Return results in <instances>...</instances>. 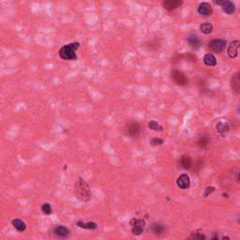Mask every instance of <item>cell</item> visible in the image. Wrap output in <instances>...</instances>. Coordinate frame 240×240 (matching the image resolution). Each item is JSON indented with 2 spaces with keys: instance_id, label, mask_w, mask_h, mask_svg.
<instances>
[{
  "instance_id": "obj_4",
  "label": "cell",
  "mask_w": 240,
  "mask_h": 240,
  "mask_svg": "<svg viewBox=\"0 0 240 240\" xmlns=\"http://www.w3.org/2000/svg\"><path fill=\"white\" fill-rule=\"evenodd\" d=\"M226 47V41L224 40H213L210 41L209 43V48L214 52L220 53L223 51Z\"/></svg>"
},
{
  "instance_id": "obj_9",
  "label": "cell",
  "mask_w": 240,
  "mask_h": 240,
  "mask_svg": "<svg viewBox=\"0 0 240 240\" xmlns=\"http://www.w3.org/2000/svg\"><path fill=\"white\" fill-rule=\"evenodd\" d=\"M198 12L203 16H209L210 14H212L213 10L208 3H202L198 8Z\"/></svg>"
},
{
  "instance_id": "obj_1",
  "label": "cell",
  "mask_w": 240,
  "mask_h": 240,
  "mask_svg": "<svg viewBox=\"0 0 240 240\" xmlns=\"http://www.w3.org/2000/svg\"><path fill=\"white\" fill-rule=\"evenodd\" d=\"M74 192L78 199L83 202H87L90 200V198H91L90 186L83 178H79L77 180V182L75 183Z\"/></svg>"
},
{
  "instance_id": "obj_27",
  "label": "cell",
  "mask_w": 240,
  "mask_h": 240,
  "mask_svg": "<svg viewBox=\"0 0 240 240\" xmlns=\"http://www.w3.org/2000/svg\"><path fill=\"white\" fill-rule=\"evenodd\" d=\"M238 78H239V80H240V74H239V76H238Z\"/></svg>"
},
{
  "instance_id": "obj_19",
  "label": "cell",
  "mask_w": 240,
  "mask_h": 240,
  "mask_svg": "<svg viewBox=\"0 0 240 240\" xmlns=\"http://www.w3.org/2000/svg\"><path fill=\"white\" fill-rule=\"evenodd\" d=\"M152 230L155 233H164V227L160 224H154L152 227Z\"/></svg>"
},
{
  "instance_id": "obj_25",
  "label": "cell",
  "mask_w": 240,
  "mask_h": 240,
  "mask_svg": "<svg viewBox=\"0 0 240 240\" xmlns=\"http://www.w3.org/2000/svg\"><path fill=\"white\" fill-rule=\"evenodd\" d=\"M209 188H210V187H208L207 190H206V196H207L208 192H211V191L214 190V188H213V187H211V189H209Z\"/></svg>"
},
{
  "instance_id": "obj_15",
  "label": "cell",
  "mask_w": 240,
  "mask_h": 240,
  "mask_svg": "<svg viewBox=\"0 0 240 240\" xmlns=\"http://www.w3.org/2000/svg\"><path fill=\"white\" fill-rule=\"evenodd\" d=\"M203 62H205L206 66L213 67V66L217 65V59H216V57L213 55H211V53H207V55H206L205 57H203Z\"/></svg>"
},
{
  "instance_id": "obj_13",
  "label": "cell",
  "mask_w": 240,
  "mask_h": 240,
  "mask_svg": "<svg viewBox=\"0 0 240 240\" xmlns=\"http://www.w3.org/2000/svg\"><path fill=\"white\" fill-rule=\"evenodd\" d=\"M192 158L189 155H184L181 157V165L185 169H190L192 166Z\"/></svg>"
},
{
  "instance_id": "obj_11",
  "label": "cell",
  "mask_w": 240,
  "mask_h": 240,
  "mask_svg": "<svg viewBox=\"0 0 240 240\" xmlns=\"http://www.w3.org/2000/svg\"><path fill=\"white\" fill-rule=\"evenodd\" d=\"M222 10L227 14H233L236 10L235 4L230 0H224V2L222 3Z\"/></svg>"
},
{
  "instance_id": "obj_21",
  "label": "cell",
  "mask_w": 240,
  "mask_h": 240,
  "mask_svg": "<svg viewBox=\"0 0 240 240\" xmlns=\"http://www.w3.org/2000/svg\"><path fill=\"white\" fill-rule=\"evenodd\" d=\"M217 130L220 131V132L223 133V132H225V131L228 130V126H227L226 124L222 123V122H220V123H218V125H217Z\"/></svg>"
},
{
  "instance_id": "obj_14",
  "label": "cell",
  "mask_w": 240,
  "mask_h": 240,
  "mask_svg": "<svg viewBox=\"0 0 240 240\" xmlns=\"http://www.w3.org/2000/svg\"><path fill=\"white\" fill-rule=\"evenodd\" d=\"M78 227L83 228V229H87V230H95L97 229V223L93 222V221H90V222H83V221H78L76 223Z\"/></svg>"
},
{
  "instance_id": "obj_16",
  "label": "cell",
  "mask_w": 240,
  "mask_h": 240,
  "mask_svg": "<svg viewBox=\"0 0 240 240\" xmlns=\"http://www.w3.org/2000/svg\"><path fill=\"white\" fill-rule=\"evenodd\" d=\"M188 43L192 48H198L201 44V41L199 38L195 35H190L188 37Z\"/></svg>"
},
{
  "instance_id": "obj_24",
  "label": "cell",
  "mask_w": 240,
  "mask_h": 240,
  "mask_svg": "<svg viewBox=\"0 0 240 240\" xmlns=\"http://www.w3.org/2000/svg\"><path fill=\"white\" fill-rule=\"evenodd\" d=\"M214 3L216 5H222V3L224 2V0H213Z\"/></svg>"
},
{
  "instance_id": "obj_22",
  "label": "cell",
  "mask_w": 240,
  "mask_h": 240,
  "mask_svg": "<svg viewBox=\"0 0 240 240\" xmlns=\"http://www.w3.org/2000/svg\"><path fill=\"white\" fill-rule=\"evenodd\" d=\"M143 233V227L140 225H134L132 228V233L136 236H140Z\"/></svg>"
},
{
  "instance_id": "obj_17",
  "label": "cell",
  "mask_w": 240,
  "mask_h": 240,
  "mask_svg": "<svg viewBox=\"0 0 240 240\" xmlns=\"http://www.w3.org/2000/svg\"><path fill=\"white\" fill-rule=\"evenodd\" d=\"M200 29H201V31L203 34H210L212 32V30H213V26H212L211 23H203V25H201Z\"/></svg>"
},
{
  "instance_id": "obj_6",
  "label": "cell",
  "mask_w": 240,
  "mask_h": 240,
  "mask_svg": "<svg viewBox=\"0 0 240 240\" xmlns=\"http://www.w3.org/2000/svg\"><path fill=\"white\" fill-rule=\"evenodd\" d=\"M176 184L177 186L180 188V189H188L190 187V177L188 175H186V173H184V175H181L176 180Z\"/></svg>"
},
{
  "instance_id": "obj_3",
  "label": "cell",
  "mask_w": 240,
  "mask_h": 240,
  "mask_svg": "<svg viewBox=\"0 0 240 240\" xmlns=\"http://www.w3.org/2000/svg\"><path fill=\"white\" fill-rule=\"evenodd\" d=\"M172 79L178 86H186L188 83V79L183 72L179 70H173L172 72Z\"/></svg>"
},
{
  "instance_id": "obj_20",
  "label": "cell",
  "mask_w": 240,
  "mask_h": 240,
  "mask_svg": "<svg viewBox=\"0 0 240 240\" xmlns=\"http://www.w3.org/2000/svg\"><path fill=\"white\" fill-rule=\"evenodd\" d=\"M41 210H42V212L46 215H49L52 213V207L49 203H43L42 206H41Z\"/></svg>"
},
{
  "instance_id": "obj_23",
  "label": "cell",
  "mask_w": 240,
  "mask_h": 240,
  "mask_svg": "<svg viewBox=\"0 0 240 240\" xmlns=\"http://www.w3.org/2000/svg\"><path fill=\"white\" fill-rule=\"evenodd\" d=\"M162 143H163V140L162 139H158V138H154V139H152L151 142H150V143H151L152 146H160Z\"/></svg>"
},
{
  "instance_id": "obj_18",
  "label": "cell",
  "mask_w": 240,
  "mask_h": 240,
  "mask_svg": "<svg viewBox=\"0 0 240 240\" xmlns=\"http://www.w3.org/2000/svg\"><path fill=\"white\" fill-rule=\"evenodd\" d=\"M148 127H149V129H151L153 130H157V131H161L163 130L162 127H161V126L160 124H158L156 121H150L148 123Z\"/></svg>"
},
{
  "instance_id": "obj_5",
  "label": "cell",
  "mask_w": 240,
  "mask_h": 240,
  "mask_svg": "<svg viewBox=\"0 0 240 240\" xmlns=\"http://www.w3.org/2000/svg\"><path fill=\"white\" fill-rule=\"evenodd\" d=\"M183 4V0H164L163 8L169 11L175 10Z\"/></svg>"
},
{
  "instance_id": "obj_2",
  "label": "cell",
  "mask_w": 240,
  "mask_h": 240,
  "mask_svg": "<svg viewBox=\"0 0 240 240\" xmlns=\"http://www.w3.org/2000/svg\"><path fill=\"white\" fill-rule=\"evenodd\" d=\"M79 47H80L79 42H73L68 45H65L59 50V56L64 60H76L77 59L76 51Z\"/></svg>"
},
{
  "instance_id": "obj_12",
  "label": "cell",
  "mask_w": 240,
  "mask_h": 240,
  "mask_svg": "<svg viewBox=\"0 0 240 240\" xmlns=\"http://www.w3.org/2000/svg\"><path fill=\"white\" fill-rule=\"evenodd\" d=\"M12 225H13V227L15 228V229L18 231V232H23V231H26V223L23 222V221L22 220H19V219H15V220H12Z\"/></svg>"
},
{
  "instance_id": "obj_26",
  "label": "cell",
  "mask_w": 240,
  "mask_h": 240,
  "mask_svg": "<svg viewBox=\"0 0 240 240\" xmlns=\"http://www.w3.org/2000/svg\"><path fill=\"white\" fill-rule=\"evenodd\" d=\"M193 237H194V238H200V239L206 238V236H202V235H196V236H194Z\"/></svg>"
},
{
  "instance_id": "obj_7",
  "label": "cell",
  "mask_w": 240,
  "mask_h": 240,
  "mask_svg": "<svg viewBox=\"0 0 240 240\" xmlns=\"http://www.w3.org/2000/svg\"><path fill=\"white\" fill-rule=\"evenodd\" d=\"M240 47V41L239 40H233L231 42L229 48H228V56L231 58H233L237 56V50Z\"/></svg>"
},
{
  "instance_id": "obj_10",
  "label": "cell",
  "mask_w": 240,
  "mask_h": 240,
  "mask_svg": "<svg viewBox=\"0 0 240 240\" xmlns=\"http://www.w3.org/2000/svg\"><path fill=\"white\" fill-rule=\"evenodd\" d=\"M53 232H55V233L57 236L62 237V238H67L68 236H70V230L68 228H66L65 226L59 225L55 228Z\"/></svg>"
},
{
  "instance_id": "obj_8",
  "label": "cell",
  "mask_w": 240,
  "mask_h": 240,
  "mask_svg": "<svg viewBox=\"0 0 240 240\" xmlns=\"http://www.w3.org/2000/svg\"><path fill=\"white\" fill-rule=\"evenodd\" d=\"M127 133L130 136H136L140 133V126L136 122H131L127 127Z\"/></svg>"
}]
</instances>
